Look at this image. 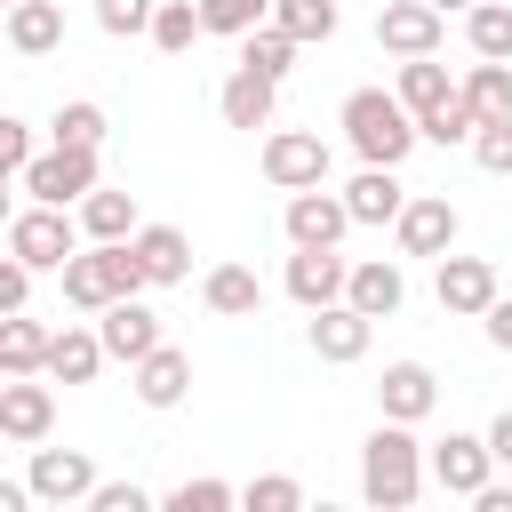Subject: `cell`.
<instances>
[{
	"label": "cell",
	"instance_id": "cell-40",
	"mask_svg": "<svg viewBox=\"0 0 512 512\" xmlns=\"http://www.w3.org/2000/svg\"><path fill=\"white\" fill-rule=\"evenodd\" d=\"M472 160H480L488 176H512V120H480V136H472Z\"/></svg>",
	"mask_w": 512,
	"mask_h": 512
},
{
	"label": "cell",
	"instance_id": "cell-7",
	"mask_svg": "<svg viewBox=\"0 0 512 512\" xmlns=\"http://www.w3.org/2000/svg\"><path fill=\"white\" fill-rule=\"evenodd\" d=\"M360 216H352V200L344 192H288V208H280V232H288V248H336L344 232H352Z\"/></svg>",
	"mask_w": 512,
	"mask_h": 512
},
{
	"label": "cell",
	"instance_id": "cell-6",
	"mask_svg": "<svg viewBox=\"0 0 512 512\" xmlns=\"http://www.w3.org/2000/svg\"><path fill=\"white\" fill-rule=\"evenodd\" d=\"M264 184H272V192H312V184H328V144H320V128H272V136H264Z\"/></svg>",
	"mask_w": 512,
	"mask_h": 512
},
{
	"label": "cell",
	"instance_id": "cell-48",
	"mask_svg": "<svg viewBox=\"0 0 512 512\" xmlns=\"http://www.w3.org/2000/svg\"><path fill=\"white\" fill-rule=\"evenodd\" d=\"M8 8H16V0H8Z\"/></svg>",
	"mask_w": 512,
	"mask_h": 512
},
{
	"label": "cell",
	"instance_id": "cell-10",
	"mask_svg": "<svg viewBox=\"0 0 512 512\" xmlns=\"http://www.w3.org/2000/svg\"><path fill=\"white\" fill-rule=\"evenodd\" d=\"M432 296H440L448 320H480L504 288H496V264H488V256H456V248H448L440 272H432Z\"/></svg>",
	"mask_w": 512,
	"mask_h": 512
},
{
	"label": "cell",
	"instance_id": "cell-5",
	"mask_svg": "<svg viewBox=\"0 0 512 512\" xmlns=\"http://www.w3.org/2000/svg\"><path fill=\"white\" fill-rule=\"evenodd\" d=\"M16 184H24V200H48V208H80V200H88L104 176H96V152H88V144H48V152H40V160H32Z\"/></svg>",
	"mask_w": 512,
	"mask_h": 512
},
{
	"label": "cell",
	"instance_id": "cell-29",
	"mask_svg": "<svg viewBox=\"0 0 512 512\" xmlns=\"http://www.w3.org/2000/svg\"><path fill=\"white\" fill-rule=\"evenodd\" d=\"M464 40H472V56L512 64V0H472L464 8Z\"/></svg>",
	"mask_w": 512,
	"mask_h": 512
},
{
	"label": "cell",
	"instance_id": "cell-46",
	"mask_svg": "<svg viewBox=\"0 0 512 512\" xmlns=\"http://www.w3.org/2000/svg\"><path fill=\"white\" fill-rule=\"evenodd\" d=\"M472 504H480V512H512V488H496V480H488V488H480Z\"/></svg>",
	"mask_w": 512,
	"mask_h": 512
},
{
	"label": "cell",
	"instance_id": "cell-16",
	"mask_svg": "<svg viewBox=\"0 0 512 512\" xmlns=\"http://www.w3.org/2000/svg\"><path fill=\"white\" fill-rule=\"evenodd\" d=\"M440 408V376L424 360H384L376 376V416H400V424H424Z\"/></svg>",
	"mask_w": 512,
	"mask_h": 512
},
{
	"label": "cell",
	"instance_id": "cell-44",
	"mask_svg": "<svg viewBox=\"0 0 512 512\" xmlns=\"http://www.w3.org/2000/svg\"><path fill=\"white\" fill-rule=\"evenodd\" d=\"M480 328H488V344H496V352H512V296H496V304L480 312Z\"/></svg>",
	"mask_w": 512,
	"mask_h": 512
},
{
	"label": "cell",
	"instance_id": "cell-21",
	"mask_svg": "<svg viewBox=\"0 0 512 512\" xmlns=\"http://www.w3.org/2000/svg\"><path fill=\"white\" fill-rule=\"evenodd\" d=\"M48 344L56 328H40L32 312H0V376H48Z\"/></svg>",
	"mask_w": 512,
	"mask_h": 512
},
{
	"label": "cell",
	"instance_id": "cell-42",
	"mask_svg": "<svg viewBox=\"0 0 512 512\" xmlns=\"http://www.w3.org/2000/svg\"><path fill=\"white\" fill-rule=\"evenodd\" d=\"M80 512H152V496H144L136 480H96V496H88Z\"/></svg>",
	"mask_w": 512,
	"mask_h": 512
},
{
	"label": "cell",
	"instance_id": "cell-23",
	"mask_svg": "<svg viewBox=\"0 0 512 512\" xmlns=\"http://www.w3.org/2000/svg\"><path fill=\"white\" fill-rule=\"evenodd\" d=\"M200 304H208L216 320H256V312H264V280H256L248 264H216V272L200 280Z\"/></svg>",
	"mask_w": 512,
	"mask_h": 512
},
{
	"label": "cell",
	"instance_id": "cell-27",
	"mask_svg": "<svg viewBox=\"0 0 512 512\" xmlns=\"http://www.w3.org/2000/svg\"><path fill=\"white\" fill-rule=\"evenodd\" d=\"M136 192H112V184H96L88 200H80V232L88 240H136Z\"/></svg>",
	"mask_w": 512,
	"mask_h": 512
},
{
	"label": "cell",
	"instance_id": "cell-2",
	"mask_svg": "<svg viewBox=\"0 0 512 512\" xmlns=\"http://www.w3.org/2000/svg\"><path fill=\"white\" fill-rule=\"evenodd\" d=\"M336 128H344V144H352L360 160H376V168H400V160L424 144V128H416V112L400 104V88H352L344 112H336Z\"/></svg>",
	"mask_w": 512,
	"mask_h": 512
},
{
	"label": "cell",
	"instance_id": "cell-4",
	"mask_svg": "<svg viewBox=\"0 0 512 512\" xmlns=\"http://www.w3.org/2000/svg\"><path fill=\"white\" fill-rule=\"evenodd\" d=\"M80 248H88V232H80V208H48V200H24V208L8 216V256H24L32 272H64Z\"/></svg>",
	"mask_w": 512,
	"mask_h": 512
},
{
	"label": "cell",
	"instance_id": "cell-20",
	"mask_svg": "<svg viewBox=\"0 0 512 512\" xmlns=\"http://www.w3.org/2000/svg\"><path fill=\"white\" fill-rule=\"evenodd\" d=\"M344 304H360L368 320H392V312L408 304V272H400L392 256H368V264H352V288H344Z\"/></svg>",
	"mask_w": 512,
	"mask_h": 512
},
{
	"label": "cell",
	"instance_id": "cell-28",
	"mask_svg": "<svg viewBox=\"0 0 512 512\" xmlns=\"http://www.w3.org/2000/svg\"><path fill=\"white\" fill-rule=\"evenodd\" d=\"M456 88H464V80H448V64H432V56H400V104H408L416 120H424L432 104H448Z\"/></svg>",
	"mask_w": 512,
	"mask_h": 512
},
{
	"label": "cell",
	"instance_id": "cell-43",
	"mask_svg": "<svg viewBox=\"0 0 512 512\" xmlns=\"http://www.w3.org/2000/svg\"><path fill=\"white\" fill-rule=\"evenodd\" d=\"M32 280H40V272H32L24 256H8V264H0V312H24V304H32Z\"/></svg>",
	"mask_w": 512,
	"mask_h": 512
},
{
	"label": "cell",
	"instance_id": "cell-33",
	"mask_svg": "<svg viewBox=\"0 0 512 512\" xmlns=\"http://www.w3.org/2000/svg\"><path fill=\"white\" fill-rule=\"evenodd\" d=\"M200 32H208L200 0H160V16H152V32H144V40H152V48H168V56H184Z\"/></svg>",
	"mask_w": 512,
	"mask_h": 512
},
{
	"label": "cell",
	"instance_id": "cell-25",
	"mask_svg": "<svg viewBox=\"0 0 512 512\" xmlns=\"http://www.w3.org/2000/svg\"><path fill=\"white\" fill-rule=\"evenodd\" d=\"M8 48L16 56H56L64 48V8L56 0H16L8 8Z\"/></svg>",
	"mask_w": 512,
	"mask_h": 512
},
{
	"label": "cell",
	"instance_id": "cell-15",
	"mask_svg": "<svg viewBox=\"0 0 512 512\" xmlns=\"http://www.w3.org/2000/svg\"><path fill=\"white\" fill-rule=\"evenodd\" d=\"M368 336H376V320H368L360 304H320V312H312V328H304V344H312L328 368L368 360Z\"/></svg>",
	"mask_w": 512,
	"mask_h": 512
},
{
	"label": "cell",
	"instance_id": "cell-8",
	"mask_svg": "<svg viewBox=\"0 0 512 512\" xmlns=\"http://www.w3.org/2000/svg\"><path fill=\"white\" fill-rule=\"evenodd\" d=\"M456 232H464V216H456L448 192H408V208H400V224H392L400 256H432V264L456 248Z\"/></svg>",
	"mask_w": 512,
	"mask_h": 512
},
{
	"label": "cell",
	"instance_id": "cell-47",
	"mask_svg": "<svg viewBox=\"0 0 512 512\" xmlns=\"http://www.w3.org/2000/svg\"><path fill=\"white\" fill-rule=\"evenodd\" d=\"M432 8H440V16H448V8H472V0H432Z\"/></svg>",
	"mask_w": 512,
	"mask_h": 512
},
{
	"label": "cell",
	"instance_id": "cell-36",
	"mask_svg": "<svg viewBox=\"0 0 512 512\" xmlns=\"http://www.w3.org/2000/svg\"><path fill=\"white\" fill-rule=\"evenodd\" d=\"M200 16H208V32L248 40L256 24H272V0H200Z\"/></svg>",
	"mask_w": 512,
	"mask_h": 512
},
{
	"label": "cell",
	"instance_id": "cell-13",
	"mask_svg": "<svg viewBox=\"0 0 512 512\" xmlns=\"http://www.w3.org/2000/svg\"><path fill=\"white\" fill-rule=\"evenodd\" d=\"M440 8L432 0H384L376 8V48L384 56H440Z\"/></svg>",
	"mask_w": 512,
	"mask_h": 512
},
{
	"label": "cell",
	"instance_id": "cell-22",
	"mask_svg": "<svg viewBox=\"0 0 512 512\" xmlns=\"http://www.w3.org/2000/svg\"><path fill=\"white\" fill-rule=\"evenodd\" d=\"M136 256H144V280H152V288L192 280V240H184L176 224H136Z\"/></svg>",
	"mask_w": 512,
	"mask_h": 512
},
{
	"label": "cell",
	"instance_id": "cell-12",
	"mask_svg": "<svg viewBox=\"0 0 512 512\" xmlns=\"http://www.w3.org/2000/svg\"><path fill=\"white\" fill-rule=\"evenodd\" d=\"M48 424H56V384H40V376H8V384H0V440L40 448Z\"/></svg>",
	"mask_w": 512,
	"mask_h": 512
},
{
	"label": "cell",
	"instance_id": "cell-3",
	"mask_svg": "<svg viewBox=\"0 0 512 512\" xmlns=\"http://www.w3.org/2000/svg\"><path fill=\"white\" fill-rule=\"evenodd\" d=\"M56 280H64V304H72V312H104V304H120V296H144V288H152V280H144L136 240H88Z\"/></svg>",
	"mask_w": 512,
	"mask_h": 512
},
{
	"label": "cell",
	"instance_id": "cell-18",
	"mask_svg": "<svg viewBox=\"0 0 512 512\" xmlns=\"http://www.w3.org/2000/svg\"><path fill=\"white\" fill-rule=\"evenodd\" d=\"M272 104H280V80H264V72H232L224 88H216V112H224V128H272Z\"/></svg>",
	"mask_w": 512,
	"mask_h": 512
},
{
	"label": "cell",
	"instance_id": "cell-9",
	"mask_svg": "<svg viewBox=\"0 0 512 512\" xmlns=\"http://www.w3.org/2000/svg\"><path fill=\"white\" fill-rule=\"evenodd\" d=\"M496 480V448H488V432H448V440H432V488L440 496H480Z\"/></svg>",
	"mask_w": 512,
	"mask_h": 512
},
{
	"label": "cell",
	"instance_id": "cell-19",
	"mask_svg": "<svg viewBox=\"0 0 512 512\" xmlns=\"http://www.w3.org/2000/svg\"><path fill=\"white\" fill-rule=\"evenodd\" d=\"M344 200H352V216H360V224H400V208H408V184H400V168H376V160H360V176L344 184Z\"/></svg>",
	"mask_w": 512,
	"mask_h": 512
},
{
	"label": "cell",
	"instance_id": "cell-17",
	"mask_svg": "<svg viewBox=\"0 0 512 512\" xmlns=\"http://www.w3.org/2000/svg\"><path fill=\"white\" fill-rule=\"evenodd\" d=\"M96 328H104V352H112V360H128V368H136L144 352H160V344H168V336H160V312H152L144 296L104 304V312H96Z\"/></svg>",
	"mask_w": 512,
	"mask_h": 512
},
{
	"label": "cell",
	"instance_id": "cell-1",
	"mask_svg": "<svg viewBox=\"0 0 512 512\" xmlns=\"http://www.w3.org/2000/svg\"><path fill=\"white\" fill-rule=\"evenodd\" d=\"M424 480H432V448L416 440V424L376 416V432L360 440V496L376 512H408L424 496Z\"/></svg>",
	"mask_w": 512,
	"mask_h": 512
},
{
	"label": "cell",
	"instance_id": "cell-11",
	"mask_svg": "<svg viewBox=\"0 0 512 512\" xmlns=\"http://www.w3.org/2000/svg\"><path fill=\"white\" fill-rule=\"evenodd\" d=\"M24 480H32L40 504L64 512V504H88V496H96V456H88V448H32Z\"/></svg>",
	"mask_w": 512,
	"mask_h": 512
},
{
	"label": "cell",
	"instance_id": "cell-30",
	"mask_svg": "<svg viewBox=\"0 0 512 512\" xmlns=\"http://www.w3.org/2000/svg\"><path fill=\"white\" fill-rule=\"evenodd\" d=\"M296 48H304V40H288L280 24H256V32L240 40V64L264 72V80H288V72H296Z\"/></svg>",
	"mask_w": 512,
	"mask_h": 512
},
{
	"label": "cell",
	"instance_id": "cell-34",
	"mask_svg": "<svg viewBox=\"0 0 512 512\" xmlns=\"http://www.w3.org/2000/svg\"><path fill=\"white\" fill-rule=\"evenodd\" d=\"M104 128H112V120H104V104L72 96V104H56V120H48V144H88V152H96V144H104Z\"/></svg>",
	"mask_w": 512,
	"mask_h": 512
},
{
	"label": "cell",
	"instance_id": "cell-39",
	"mask_svg": "<svg viewBox=\"0 0 512 512\" xmlns=\"http://www.w3.org/2000/svg\"><path fill=\"white\" fill-rule=\"evenodd\" d=\"M240 504H248V512H296V504H304V488H296L288 472H264V480H248V488H240Z\"/></svg>",
	"mask_w": 512,
	"mask_h": 512
},
{
	"label": "cell",
	"instance_id": "cell-26",
	"mask_svg": "<svg viewBox=\"0 0 512 512\" xmlns=\"http://www.w3.org/2000/svg\"><path fill=\"white\" fill-rule=\"evenodd\" d=\"M184 392H192V360H184L176 344H160V352L136 360V400H144V408H176Z\"/></svg>",
	"mask_w": 512,
	"mask_h": 512
},
{
	"label": "cell",
	"instance_id": "cell-41",
	"mask_svg": "<svg viewBox=\"0 0 512 512\" xmlns=\"http://www.w3.org/2000/svg\"><path fill=\"white\" fill-rule=\"evenodd\" d=\"M40 152H32V120H0V176H24Z\"/></svg>",
	"mask_w": 512,
	"mask_h": 512
},
{
	"label": "cell",
	"instance_id": "cell-38",
	"mask_svg": "<svg viewBox=\"0 0 512 512\" xmlns=\"http://www.w3.org/2000/svg\"><path fill=\"white\" fill-rule=\"evenodd\" d=\"M152 16H160V0H96V24H104L112 40H136V32H152Z\"/></svg>",
	"mask_w": 512,
	"mask_h": 512
},
{
	"label": "cell",
	"instance_id": "cell-14",
	"mask_svg": "<svg viewBox=\"0 0 512 512\" xmlns=\"http://www.w3.org/2000/svg\"><path fill=\"white\" fill-rule=\"evenodd\" d=\"M280 288H288L304 312H320V304H344L352 264H344L336 248H296V256H288V272H280Z\"/></svg>",
	"mask_w": 512,
	"mask_h": 512
},
{
	"label": "cell",
	"instance_id": "cell-32",
	"mask_svg": "<svg viewBox=\"0 0 512 512\" xmlns=\"http://www.w3.org/2000/svg\"><path fill=\"white\" fill-rule=\"evenodd\" d=\"M272 24H280L288 40H304V48H312V40H336V24H344V16H336V0H272Z\"/></svg>",
	"mask_w": 512,
	"mask_h": 512
},
{
	"label": "cell",
	"instance_id": "cell-37",
	"mask_svg": "<svg viewBox=\"0 0 512 512\" xmlns=\"http://www.w3.org/2000/svg\"><path fill=\"white\" fill-rule=\"evenodd\" d=\"M224 504H240L232 480H176L168 488V512H224Z\"/></svg>",
	"mask_w": 512,
	"mask_h": 512
},
{
	"label": "cell",
	"instance_id": "cell-35",
	"mask_svg": "<svg viewBox=\"0 0 512 512\" xmlns=\"http://www.w3.org/2000/svg\"><path fill=\"white\" fill-rule=\"evenodd\" d=\"M416 128H424V144H472V136H480V112H472V96L456 88V96H448V104H432Z\"/></svg>",
	"mask_w": 512,
	"mask_h": 512
},
{
	"label": "cell",
	"instance_id": "cell-24",
	"mask_svg": "<svg viewBox=\"0 0 512 512\" xmlns=\"http://www.w3.org/2000/svg\"><path fill=\"white\" fill-rule=\"evenodd\" d=\"M112 352H104V328H56V344H48V376L56 384H96V368H104Z\"/></svg>",
	"mask_w": 512,
	"mask_h": 512
},
{
	"label": "cell",
	"instance_id": "cell-31",
	"mask_svg": "<svg viewBox=\"0 0 512 512\" xmlns=\"http://www.w3.org/2000/svg\"><path fill=\"white\" fill-rule=\"evenodd\" d=\"M464 96H472V112H480V120H512V64L480 56V64L464 72Z\"/></svg>",
	"mask_w": 512,
	"mask_h": 512
},
{
	"label": "cell",
	"instance_id": "cell-45",
	"mask_svg": "<svg viewBox=\"0 0 512 512\" xmlns=\"http://www.w3.org/2000/svg\"><path fill=\"white\" fill-rule=\"evenodd\" d=\"M488 448H496V464L512 472V408H496V424H488Z\"/></svg>",
	"mask_w": 512,
	"mask_h": 512
}]
</instances>
